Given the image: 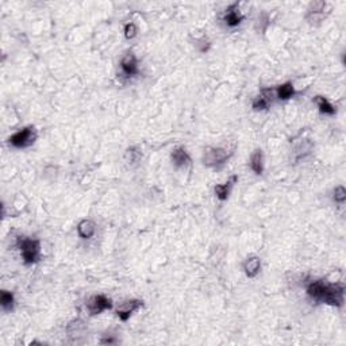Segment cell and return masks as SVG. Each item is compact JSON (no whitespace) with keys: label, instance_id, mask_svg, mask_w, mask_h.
I'll return each mask as SVG.
<instances>
[{"label":"cell","instance_id":"1","mask_svg":"<svg viewBox=\"0 0 346 346\" xmlns=\"http://www.w3.org/2000/svg\"><path fill=\"white\" fill-rule=\"evenodd\" d=\"M307 294L310 297H313L318 302L326 303L329 306L341 307L344 304L345 288L340 284H328L323 280H315L309 284Z\"/></svg>","mask_w":346,"mask_h":346},{"label":"cell","instance_id":"2","mask_svg":"<svg viewBox=\"0 0 346 346\" xmlns=\"http://www.w3.org/2000/svg\"><path fill=\"white\" fill-rule=\"evenodd\" d=\"M16 246L20 250L23 263L26 265H33L38 263L39 254H41V245L38 239L27 238V237H18L16 238Z\"/></svg>","mask_w":346,"mask_h":346},{"label":"cell","instance_id":"3","mask_svg":"<svg viewBox=\"0 0 346 346\" xmlns=\"http://www.w3.org/2000/svg\"><path fill=\"white\" fill-rule=\"evenodd\" d=\"M233 154V151L227 150L225 148H207L203 153V164L210 168L220 166L226 163Z\"/></svg>","mask_w":346,"mask_h":346},{"label":"cell","instance_id":"4","mask_svg":"<svg viewBox=\"0 0 346 346\" xmlns=\"http://www.w3.org/2000/svg\"><path fill=\"white\" fill-rule=\"evenodd\" d=\"M37 139V130L34 126H27L23 127L22 130H19L15 134H13L8 142L10 145H13L14 148H18V149H23V148H29L32 146Z\"/></svg>","mask_w":346,"mask_h":346},{"label":"cell","instance_id":"5","mask_svg":"<svg viewBox=\"0 0 346 346\" xmlns=\"http://www.w3.org/2000/svg\"><path fill=\"white\" fill-rule=\"evenodd\" d=\"M113 307V302L111 299H108L107 296L104 295H95L87 303V309H88L91 315H99L106 310H110Z\"/></svg>","mask_w":346,"mask_h":346},{"label":"cell","instance_id":"6","mask_svg":"<svg viewBox=\"0 0 346 346\" xmlns=\"http://www.w3.org/2000/svg\"><path fill=\"white\" fill-rule=\"evenodd\" d=\"M139 307H142V300H138V299L127 300V302H123L120 304L119 309L116 310V315H118L120 321L126 322L132 316V313L137 311Z\"/></svg>","mask_w":346,"mask_h":346},{"label":"cell","instance_id":"7","mask_svg":"<svg viewBox=\"0 0 346 346\" xmlns=\"http://www.w3.org/2000/svg\"><path fill=\"white\" fill-rule=\"evenodd\" d=\"M244 19V15L241 14L238 8V3H233L226 8V13H225V18L223 20L226 22V25L229 27H235L238 26Z\"/></svg>","mask_w":346,"mask_h":346},{"label":"cell","instance_id":"8","mask_svg":"<svg viewBox=\"0 0 346 346\" xmlns=\"http://www.w3.org/2000/svg\"><path fill=\"white\" fill-rule=\"evenodd\" d=\"M120 68H122V72L127 77H132V76L138 75V63H137L135 56L132 53H127L126 56L122 58V61H120Z\"/></svg>","mask_w":346,"mask_h":346},{"label":"cell","instance_id":"9","mask_svg":"<svg viewBox=\"0 0 346 346\" xmlns=\"http://www.w3.org/2000/svg\"><path fill=\"white\" fill-rule=\"evenodd\" d=\"M272 96H273V89H263L261 95L257 96L254 100H253V108L256 111H263V110H268L269 104L272 101Z\"/></svg>","mask_w":346,"mask_h":346},{"label":"cell","instance_id":"10","mask_svg":"<svg viewBox=\"0 0 346 346\" xmlns=\"http://www.w3.org/2000/svg\"><path fill=\"white\" fill-rule=\"evenodd\" d=\"M238 180V177L237 176H233L230 180H227L226 182H223V184H218V185H215V195H216V198L219 199V200L225 201L227 200V198H229V194H230V189H231V187H233V184L235 181Z\"/></svg>","mask_w":346,"mask_h":346},{"label":"cell","instance_id":"11","mask_svg":"<svg viewBox=\"0 0 346 346\" xmlns=\"http://www.w3.org/2000/svg\"><path fill=\"white\" fill-rule=\"evenodd\" d=\"M172 163L176 166H185L191 163V157H189L188 151L185 150L184 148H176L175 150L172 151L170 154Z\"/></svg>","mask_w":346,"mask_h":346},{"label":"cell","instance_id":"12","mask_svg":"<svg viewBox=\"0 0 346 346\" xmlns=\"http://www.w3.org/2000/svg\"><path fill=\"white\" fill-rule=\"evenodd\" d=\"M325 7H326V3L325 1H314L310 4L309 8V18L310 22H318L323 18V14H325Z\"/></svg>","mask_w":346,"mask_h":346},{"label":"cell","instance_id":"13","mask_svg":"<svg viewBox=\"0 0 346 346\" xmlns=\"http://www.w3.org/2000/svg\"><path fill=\"white\" fill-rule=\"evenodd\" d=\"M95 231H96V225L92 220L84 219L79 223L77 226V233L82 239H89L94 237Z\"/></svg>","mask_w":346,"mask_h":346},{"label":"cell","instance_id":"14","mask_svg":"<svg viewBox=\"0 0 346 346\" xmlns=\"http://www.w3.org/2000/svg\"><path fill=\"white\" fill-rule=\"evenodd\" d=\"M261 269V260L260 257H249L244 263V271H245L247 277H256L258 275V272Z\"/></svg>","mask_w":346,"mask_h":346},{"label":"cell","instance_id":"15","mask_svg":"<svg viewBox=\"0 0 346 346\" xmlns=\"http://www.w3.org/2000/svg\"><path fill=\"white\" fill-rule=\"evenodd\" d=\"M295 94L296 91L295 88H294V84H292L291 82H284V84L279 85V87L276 88V95L280 100H288V99L292 98Z\"/></svg>","mask_w":346,"mask_h":346},{"label":"cell","instance_id":"16","mask_svg":"<svg viewBox=\"0 0 346 346\" xmlns=\"http://www.w3.org/2000/svg\"><path fill=\"white\" fill-rule=\"evenodd\" d=\"M250 168L256 175H261L264 170V163H263V151L261 149H256L250 158Z\"/></svg>","mask_w":346,"mask_h":346},{"label":"cell","instance_id":"17","mask_svg":"<svg viewBox=\"0 0 346 346\" xmlns=\"http://www.w3.org/2000/svg\"><path fill=\"white\" fill-rule=\"evenodd\" d=\"M315 101H316L318 108H319V111H321L322 114H325V115H334V114L337 113L335 107H334L333 104H331L325 96H316V98H315Z\"/></svg>","mask_w":346,"mask_h":346},{"label":"cell","instance_id":"18","mask_svg":"<svg viewBox=\"0 0 346 346\" xmlns=\"http://www.w3.org/2000/svg\"><path fill=\"white\" fill-rule=\"evenodd\" d=\"M14 302H15V300H14L13 292L6 290L1 291V294H0V303H1V307H3V310H4L6 313H11V311H13Z\"/></svg>","mask_w":346,"mask_h":346},{"label":"cell","instance_id":"19","mask_svg":"<svg viewBox=\"0 0 346 346\" xmlns=\"http://www.w3.org/2000/svg\"><path fill=\"white\" fill-rule=\"evenodd\" d=\"M142 157V153L139 151L138 148H129L125 154V158L129 164H137Z\"/></svg>","mask_w":346,"mask_h":346},{"label":"cell","instance_id":"20","mask_svg":"<svg viewBox=\"0 0 346 346\" xmlns=\"http://www.w3.org/2000/svg\"><path fill=\"white\" fill-rule=\"evenodd\" d=\"M346 199V189L342 185H338L334 189V200L338 203H344Z\"/></svg>","mask_w":346,"mask_h":346},{"label":"cell","instance_id":"21","mask_svg":"<svg viewBox=\"0 0 346 346\" xmlns=\"http://www.w3.org/2000/svg\"><path fill=\"white\" fill-rule=\"evenodd\" d=\"M135 35H137V26L134 25L132 22L127 23V25L125 26V37H126L127 39H132V38H134Z\"/></svg>","mask_w":346,"mask_h":346}]
</instances>
